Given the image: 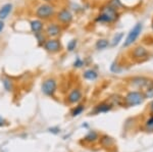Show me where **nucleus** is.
Listing matches in <instances>:
<instances>
[{
	"label": "nucleus",
	"instance_id": "f257e3e1",
	"mask_svg": "<svg viewBox=\"0 0 153 152\" xmlns=\"http://www.w3.org/2000/svg\"><path fill=\"white\" fill-rule=\"evenodd\" d=\"M118 19V12L110 4L103 6L95 21L100 24H111Z\"/></svg>",
	"mask_w": 153,
	"mask_h": 152
},
{
	"label": "nucleus",
	"instance_id": "f03ea898",
	"mask_svg": "<svg viewBox=\"0 0 153 152\" xmlns=\"http://www.w3.org/2000/svg\"><path fill=\"white\" fill-rule=\"evenodd\" d=\"M56 9L53 4L49 3V2H45V3L40 4L35 10V16L37 19H41V21H49L55 16Z\"/></svg>",
	"mask_w": 153,
	"mask_h": 152
},
{
	"label": "nucleus",
	"instance_id": "7ed1b4c3",
	"mask_svg": "<svg viewBox=\"0 0 153 152\" xmlns=\"http://www.w3.org/2000/svg\"><path fill=\"white\" fill-rule=\"evenodd\" d=\"M144 100H145L144 93L140 91H131L124 98V102L126 103V105L130 107L142 104L144 102Z\"/></svg>",
	"mask_w": 153,
	"mask_h": 152
},
{
	"label": "nucleus",
	"instance_id": "20e7f679",
	"mask_svg": "<svg viewBox=\"0 0 153 152\" xmlns=\"http://www.w3.org/2000/svg\"><path fill=\"white\" fill-rule=\"evenodd\" d=\"M41 91L45 96L53 97L57 91V81L54 78H47L41 85Z\"/></svg>",
	"mask_w": 153,
	"mask_h": 152
},
{
	"label": "nucleus",
	"instance_id": "39448f33",
	"mask_svg": "<svg viewBox=\"0 0 153 152\" xmlns=\"http://www.w3.org/2000/svg\"><path fill=\"white\" fill-rule=\"evenodd\" d=\"M143 30V24L142 23H137L133 27V29L129 32L128 36L126 37L125 41H124V44H123V47L124 48H127L129 46L132 45L133 43L136 42V40L138 39V37L140 36L141 32Z\"/></svg>",
	"mask_w": 153,
	"mask_h": 152
},
{
	"label": "nucleus",
	"instance_id": "423d86ee",
	"mask_svg": "<svg viewBox=\"0 0 153 152\" xmlns=\"http://www.w3.org/2000/svg\"><path fill=\"white\" fill-rule=\"evenodd\" d=\"M43 48L49 53H57L61 51L62 45L57 38H48L44 43Z\"/></svg>",
	"mask_w": 153,
	"mask_h": 152
},
{
	"label": "nucleus",
	"instance_id": "0eeeda50",
	"mask_svg": "<svg viewBox=\"0 0 153 152\" xmlns=\"http://www.w3.org/2000/svg\"><path fill=\"white\" fill-rule=\"evenodd\" d=\"M55 16H56V21L58 22V24H70L73 22L74 19L71 11L68 8L60 9L58 12H56Z\"/></svg>",
	"mask_w": 153,
	"mask_h": 152
},
{
	"label": "nucleus",
	"instance_id": "6e6552de",
	"mask_svg": "<svg viewBox=\"0 0 153 152\" xmlns=\"http://www.w3.org/2000/svg\"><path fill=\"white\" fill-rule=\"evenodd\" d=\"M132 85L135 87L139 88V89H150L153 88V80L148 79L145 77H136L132 79ZM145 90V91H146Z\"/></svg>",
	"mask_w": 153,
	"mask_h": 152
},
{
	"label": "nucleus",
	"instance_id": "1a4fd4ad",
	"mask_svg": "<svg viewBox=\"0 0 153 152\" xmlns=\"http://www.w3.org/2000/svg\"><path fill=\"white\" fill-rule=\"evenodd\" d=\"M62 28L58 23H50L45 29V34L48 38H57L60 36Z\"/></svg>",
	"mask_w": 153,
	"mask_h": 152
},
{
	"label": "nucleus",
	"instance_id": "9d476101",
	"mask_svg": "<svg viewBox=\"0 0 153 152\" xmlns=\"http://www.w3.org/2000/svg\"><path fill=\"white\" fill-rule=\"evenodd\" d=\"M82 96L83 95H82V92H81L80 89H78V88L73 89L70 92V94L68 95V102L70 104H76L81 101Z\"/></svg>",
	"mask_w": 153,
	"mask_h": 152
},
{
	"label": "nucleus",
	"instance_id": "9b49d317",
	"mask_svg": "<svg viewBox=\"0 0 153 152\" xmlns=\"http://www.w3.org/2000/svg\"><path fill=\"white\" fill-rule=\"evenodd\" d=\"M113 105L111 103H108V102H102V103L98 104L95 106L94 110L93 112L96 114H99V113H106V112L110 111L112 109Z\"/></svg>",
	"mask_w": 153,
	"mask_h": 152
},
{
	"label": "nucleus",
	"instance_id": "f8f14e48",
	"mask_svg": "<svg viewBox=\"0 0 153 152\" xmlns=\"http://www.w3.org/2000/svg\"><path fill=\"white\" fill-rule=\"evenodd\" d=\"M30 28H31V31L33 32L34 34L38 33V32H42L44 29V23L43 21L39 19H35L33 21L30 22Z\"/></svg>",
	"mask_w": 153,
	"mask_h": 152
},
{
	"label": "nucleus",
	"instance_id": "ddd939ff",
	"mask_svg": "<svg viewBox=\"0 0 153 152\" xmlns=\"http://www.w3.org/2000/svg\"><path fill=\"white\" fill-rule=\"evenodd\" d=\"M132 55L135 59H142V58H145L148 55V51L146 50V48L142 47V46H138L134 49Z\"/></svg>",
	"mask_w": 153,
	"mask_h": 152
},
{
	"label": "nucleus",
	"instance_id": "4468645a",
	"mask_svg": "<svg viewBox=\"0 0 153 152\" xmlns=\"http://www.w3.org/2000/svg\"><path fill=\"white\" fill-rule=\"evenodd\" d=\"M12 7H13L12 3H5L4 5L0 7V19L1 21H4L5 19L8 18V16L12 10Z\"/></svg>",
	"mask_w": 153,
	"mask_h": 152
},
{
	"label": "nucleus",
	"instance_id": "2eb2a0df",
	"mask_svg": "<svg viewBox=\"0 0 153 152\" xmlns=\"http://www.w3.org/2000/svg\"><path fill=\"white\" fill-rule=\"evenodd\" d=\"M2 86H3L4 90L6 92H12L14 89V84H13V81H12L10 78L8 77H3L2 78Z\"/></svg>",
	"mask_w": 153,
	"mask_h": 152
},
{
	"label": "nucleus",
	"instance_id": "dca6fc26",
	"mask_svg": "<svg viewBox=\"0 0 153 152\" xmlns=\"http://www.w3.org/2000/svg\"><path fill=\"white\" fill-rule=\"evenodd\" d=\"M83 77H84V79H86L88 81H95L98 78V73L96 70L91 68V70H87L84 72Z\"/></svg>",
	"mask_w": 153,
	"mask_h": 152
},
{
	"label": "nucleus",
	"instance_id": "f3484780",
	"mask_svg": "<svg viewBox=\"0 0 153 152\" xmlns=\"http://www.w3.org/2000/svg\"><path fill=\"white\" fill-rule=\"evenodd\" d=\"M35 35V38L37 40V42H38V46H40V47H43L44 43H45V41L47 40V36H46L45 32H38V33H35L34 34Z\"/></svg>",
	"mask_w": 153,
	"mask_h": 152
},
{
	"label": "nucleus",
	"instance_id": "a211bd4d",
	"mask_svg": "<svg viewBox=\"0 0 153 152\" xmlns=\"http://www.w3.org/2000/svg\"><path fill=\"white\" fill-rule=\"evenodd\" d=\"M109 46H110V43L107 39H99V40H97V42L95 44V47L97 50H104V49L109 47Z\"/></svg>",
	"mask_w": 153,
	"mask_h": 152
},
{
	"label": "nucleus",
	"instance_id": "6ab92c4d",
	"mask_svg": "<svg viewBox=\"0 0 153 152\" xmlns=\"http://www.w3.org/2000/svg\"><path fill=\"white\" fill-rule=\"evenodd\" d=\"M97 140H98V134L95 131H90L85 136V138H84V141L87 142V143H94Z\"/></svg>",
	"mask_w": 153,
	"mask_h": 152
},
{
	"label": "nucleus",
	"instance_id": "aec40b11",
	"mask_svg": "<svg viewBox=\"0 0 153 152\" xmlns=\"http://www.w3.org/2000/svg\"><path fill=\"white\" fill-rule=\"evenodd\" d=\"M100 143L102 144L103 147H110L113 145V143H114V141H113V139L111 137L107 136V135H104V136L101 137L100 139Z\"/></svg>",
	"mask_w": 153,
	"mask_h": 152
},
{
	"label": "nucleus",
	"instance_id": "412c9836",
	"mask_svg": "<svg viewBox=\"0 0 153 152\" xmlns=\"http://www.w3.org/2000/svg\"><path fill=\"white\" fill-rule=\"evenodd\" d=\"M124 36H125L124 33H117V34H115L114 37H113L112 40H111L110 46H111V47H115V46H117L118 44L120 43V41H123V39H124Z\"/></svg>",
	"mask_w": 153,
	"mask_h": 152
},
{
	"label": "nucleus",
	"instance_id": "4be33fe9",
	"mask_svg": "<svg viewBox=\"0 0 153 152\" xmlns=\"http://www.w3.org/2000/svg\"><path fill=\"white\" fill-rule=\"evenodd\" d=\"M85 110V105L84 104H79L71 110V116L73 117H76V116H79L80 114L83 113V111Z\"/></svg>",
	"mask_w": 153,
	"mask_h": 152
},
{
	"label": "nucleus",
	"instance_id": "5701e85b",
	"mask_svg": "<svg viewBox=\"0 0 153 152\" xmlns=\"http://www.w3.org/2000/svg\"><path fill=\"white\" fill-rule=\"evenodd\" d=\"M76 45H78V40H76V39H73V40H71L70 42L68 43L66 49H68V51H70V52H73L76 48Z\"/></svg>",
	"mask_w": 153,
	"mask_h": 152
},
{
	"label": "nucleus",
	"instance_id": "b1692460",
	"mask_svg": "<svg viewBox=\"0 0 153 152\" xmlns=\"http://www.w3.org/2000/svg\"><path fill=\"white\" fill-rule=\"evenodd\" d=\"M84 65H85V62H84V60L82 59L81 57H76V60L74 61V67L76 68H81L84 67Z\"/></svg>",
	"mask_w": 153,
	"mask_h": 152
},
{
	"label": "nucleus",
	"instance_id": "393cba45",
	"mask_svg": "<svg viewBox=\"0 0 153 152\" xmlns=\"http://www.w3.org/2000/svg\"><path fill=\"white\" fill-rule=\"evenodd\" d=\"M145 126H146V129L148 131H153V116L147 119L146 122H145Z\"/></svg>",
	"mask_w": 153,
	"mask_h": 152
},
{
	"label": "nucleus",
	"instance_id": "a878e982",
	"mask_svg": "<svg viewBox=\"0 0 153 152\" xmlns=\"http://www.w3.org/2000/svg\"><path fill=\"white\" fill-rule=\"evenodd\" d=\"M110 70H111L112 73H120V70H122V68L120 67V65H117V62H113L111 65H110Z\"/></svg>",
	"mask_w": 153,
	"mask_h": 152
},
{
	"label": "nucleus",
	"instance_id": "bb28decb",
	"mask_svg": "<svg viewBox=\"0 0 153 152\" xmlns=\"http://www.w3.org/2000/svg\"><path fill=\"white\" fill-rule=\"evenodd\" d=\"M7 125H8V122H7L6 119L0 116V128H2V127H5V126H7Z\"/></svg>",
	"mask_w": 153,
	"mask_h": 152
},
{
	"label": "nucleus",
	"instance_id": "cd10ccee",
	"mask_svg": "<svg viewBox=\"0 0 153 152\" xmlns=\"http://www.w3.org/2000/svg\"><path fill=\"white\" fill-rule=\"evenodd\" d=\"M59 131H60V130H59L58 127H55V128H50V129H49V132H51L52 134H58Z\"/></svg>",
	"mask_w": 153,
	"mask_h": 152
},
{
	"label": "nucleus",
	"instance_id": "c85d7f7f",
	"mask_svg": "<svg viewBox=\"0 0 153 152\" xmlns=\"http://www.w3.org/2000/svg\"><path fill=\"white\" fill-rule=\"evenodd\" d=\"M4 27H5V24H4V21H1V19H0V33L4 30Z\"/></svg>",
	"mask_w": 153,
	"mask_h": 152
},
{
	"label": "nucleus",
	"instance_id": "c756f323",
	"mask_svg": "<svg viewBox=\"0 0 153 152\" xmlns=\"http://www.w3.org/2000/svg\"><path fill=\"white\" fill-rule=\"evenodd\" d=\"M150 111H151L152 113H153V101L151 102V103H150Z\"/></svg>",
	"mask_w": 153,
	"mask_h": 152
},
{
	"label": "nucleus",
	"instance_id": "7c9ffc66",
	"mask_svg": "<svg viewBox=\"0 0 153 152\" xmlns=\"http://www.w3.org/2000/svg\"><path fill=\"white\" fill-rule=\"evenodd\" d=\"M43 1H45V2H50L51 0H43Z\"/></svg>",
	"mask_w": 153,
	"mask_h": 152
},
{
	"label": "nucleus",
	"instance_id": "2f4dec72",
	"mask_svg": "<svg viewBox=\"0 0 153 152\" xmlns=\"http://www.w3.org/2000/svg\"><path fill=\"white\" fill-rule=\"evenodd\" d=\"M152 30H153V23H152Z\"/></svg>",
	"mask_w": 153,
	"mask_h": 152
}]
</instances>
